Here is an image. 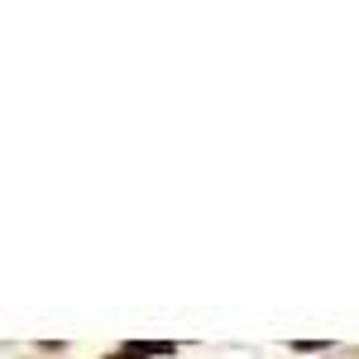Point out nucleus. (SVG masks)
Segmentation results:
<instances>
[{
    "instance_id": "nucleus-1",
    "label": "nucleus",
    "mask_w": 359,
    "mask_h": 359,
    "mask_svg": "<svg viewBox=\"0 0 359 359\" xmlns=\"http://www.w3.org/2000/svg\"><path fill=\"white\" fill-rule=\"evenodd\" d=\"M168 355H177V345L154 340V345H125V350H115L111 359H168Z\"/></svg>"
}]
</instances>
